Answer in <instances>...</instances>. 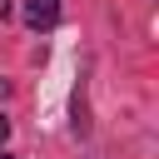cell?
<instances>
[{"instance_id": "cell-3", "label": "cell", "mask_w": 159, "mask_h": 159, "mask_svg": "<svg viewBox=\"0 0 159 159\" xmlns=\"http://www.w3.org/2000/svg\"><path fill=\"white\" fill-rule=\"evenodd\" d=\"M5 94H10V80H0V99H5Z\"/></svg>"}, {"instance_id": "cell-2", "label": "cell", "mask_w": 159, "mask_h": 159, "mask_svg": "<svg viewBox=\"0 0 159 159\" xmlns=\"http://www.w3.org/2000/svg\"><path fill=\"white\" fill-rule=\"evenodd\" d=\"M5 139H10V119L0 114V144H5Z\"/></svg>"}, {"instance_id": "cell-1", "label": "cell", "mask_w": 159, "mask_h": 159, "mask_svg": "<svg viewBox=\"0 0 159 159\" xmlns=\"http://www.w3.org/2000/svg\"><path fill=\"white\" fill-rule=\"evenodd\" d=\"M60 20V0H25V25L30 30H50Z\"/></svg>"}, {"instance_id": "cell-4", "label": "cell", "mask_w": 159, "mask_h": 159, "mask_svg": "<svg viewBox=\"0 0 159 159\" xmlns=\"http://www.w3.org/2000/svg\"><path fill=\"white\" fill-rule=\"evenodd\" d=\"M0 15H10V0H0Z\"/></svg>"}, {"instance_id": "cell-5", "label": "cell", "mask_w": 159, "mask_h": 159, "mask_svg": "<svg viewBox=\"0 0 159 159\" xmlns=\"http://www.w3.org/2000/svg\"><path fill=\"white\" fill-rule=\"evenodd\" d=\"M0 159H15V154H5V149H0Z\"/></svg>"}]
</instances>
